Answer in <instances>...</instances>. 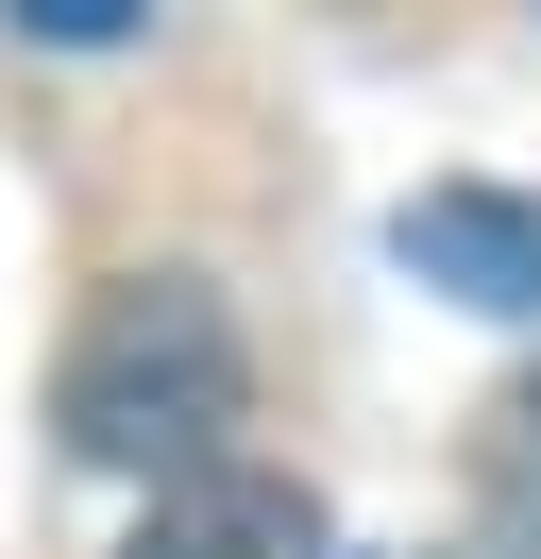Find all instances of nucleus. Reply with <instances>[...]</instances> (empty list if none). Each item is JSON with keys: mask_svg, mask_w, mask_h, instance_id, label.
I'll return each instance as SVG.
<instances>
[{"mask_svg": "<svg viewBox=\"0 0 541 559\" xmlns=\"http://www.w3.org/2000/svg\"><path fill=\"white\" fill-rule=\"evenodd\" d=\"M51 424H68V457H101V475H153V491L237 475L220 441L254 424V356H237V306H220L203 272H119L85 322H68Z\"/></svg>", "mask_w": 541, "mask_h": 559, "instance_id": "1", "label": "nucleus"}, {"mask_svg": "<svg viewBox=\"0 0 541 559\" xmlns=\"http://www.w3.org/2000/svg\"><path fill=\"white\" fill-rule=\"evenodd\" d=\"M153 0H17V35H51V51H101V35H135Z\"/></svg>", "mask_w": 541, "mask_h": 559, "instance_id": "5", "label": "nucleus"}, {"mask_svg": "<svg viewBox=\"0 0 541 559\" xmlns=\"http://www.w3.org/2000/svg\"><path fill=\"white\" fill-rule=\"evenodd\" d=\"M389 254L491 322H541V204L525 187H423V204H389Z\"/></svg>", "mask_w": 541, "mask_h": 559, "instance_id": "2", "label": "nucleus"}, {"mask_svg": "<svg viewBox=\"0 0 541 559\" xmlns=\"http://www.w3.org/2000/svg\"><path fill=\"white\" fill-rule=\"evenodd\" d=\"M473 509H491L507 559H541V373H507L473 407Z\"/></svg>", "mask_w": 541, "mask_h": 559, "instance_id": "4", "label": "nucleus"}, {"mask_svg": "<svg viewBox=\"0 0 541 559\" xmlns=\"http://www.w3.org/2000/svg\"><path fill=\"white\" fill-rule=\"evenodd\" d=\"M119 559H322V509L288 475H203V491H153Z\"/></svg>", "mask_w": 541, "mask_h": 559, "instance_id": "3", "label": "nucleus"}]
</instances>
